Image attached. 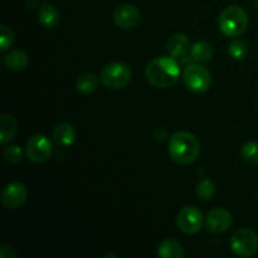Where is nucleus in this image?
<instances>
[{
  "label": "nucleus",
  "instance_id": "obj_12",
  "mask_svg": "<svg viewBox=\"0 0 258 258\" xmlns=\"http://www.w3.org/2000/svg\"><path fill=\"white\" fill-rule=\"evenodd\" d=\"M190 43L189 39L184 34H174L169 38L166 43V50L169 55L173 57L174 59L185 57L186 53L190 50Z\"/></svg>",
  "mask_w": 258,
  "mask_h": 258
},
{
  "label": "nucleus",
  "instance_id": "obj_22",
  "mask_svg": "<svg viewBox=\"0 0 258 258\" xmlns=\"http://www.w3.org/2000/svg\"><path fill=\"white\" fill-rule=\"evenodd\" d=\"M216 193V185L211 179H204L197 185V196L202 201H209Z\"/></svg>",
  "mask_w": 258,
  "mask_h": 258
},
{
  "label": "nucleus",
  "instance_id": "obj_7",
  "mask_svg": "<svg viewBox=\"0 0 258 258\" xmlns=\"http://www.w3.org/2000/svg\"><path fill=\"white\" fill-rule=\"evenodd\" d=\"M203 214L197 207L186 206L179 211L176 224L185 234H197L203 226Z\"/></svg>",
  "mask_w": 258,
  "mask_h": 258
},
{
  "label": "nucleus",
  "instance_id": "obj_19",
  "mask_svg": "<svg viewBox=\"0 0 258 258\" xmlns=\"http://www.w3.org/2000/svg\"><path fill=\"white\" fill-rule=\"evenodd\" d=\"M190 57L198 63H206L213 57V47L206 40H201L190 48Z\"/></svg>",
  "mask_w": 258,
  "mask_h": 258
},
{
  "label": "nucleus",
  "instance_id": "obj_21",
  "mask_svg": "<svg viewBox=\"0 0 258 258\" xmlns=\"http://www.w3.org/2000/svg\"><path fill=\"white\" fill-rule=\"evenodd\" d=\"M228 53L233 59L242 60L248 54V45L244 40H233L228 47Z\"/></svg>",
  "mask_w": 258,
  "mask_h": 258
},
{
  "label": "nucleus",
  "instance_id": "obj_2",
  "mask_svg": "<svg viewBox=\"0 0 258 258\" xmlns=\"http://www.w3.org/2000/svg\"><path fill=\"white\" fill-rule=\"evenodd\" d=\"M201 153V143L196 135L188 131L174 134L169 141V154L174 163L179 165H189L194 163Z\"/></svg>",
  "mask_w": 258,
  "mask_h": 258
},
{
  "label": "nucleus",
  "instance_id": "obj_15",
  "mask_svg": "<svg viewBox=\"0 0 258 258\" xmlns=\"http://www.w3.org/2000/svg\"><path fill=\"white\" fill-rule=\"evenodd\" d=\"M28 63H29V57L22 49L12 50L4 57V64L8 70L23 71L27 68Z\"/></svg>",
  "mask_w": 258,
  "mask_h": 258
},
{
  "label": "nucleus",
  "instance_id": "obj_1",
  "mask_svg": "<svg viewBox=\"0 0 258 258\" xmlns=\"http://www.w3.org/2000/svg\"><path fill=\"white\" fill-rule=\"evenodd\" d=\"M146 80L156 88L173 87L180 77V68L173 57H158L148 63Z\"/></svg>",
  "mask_w": 258,
  "mask_h": 258
},
{
  "label": "nucleus",
  "instance_id": "obj_25",
  "mask_svg": "<svg viewBox=\"0 0 258 258\" xmlns=\"http://www.w3.org/2000/svg\"><path fill=\"white\" fill-rule=\"evenodd\" d=\"M17 256V252L9 246H3L2 249H0V258H15Z\"/></svg>",
  "mask_w": 258,
  "mask_h": 258
},
{
  "label": "nucleus",
  "instance_id": "obj_20",
  "mask_svg": "<svg viewBox=\"0 0 258 258\" xmlns=\"http://www.w3.org/2000/svg\"><path fill=\"white\" fill-rule=\"evenodd\" d=\"M241 156L249 165H258V141H249L244 144Z\"/></svg>",
  "mask_w": 258,
  "mask_h": 258
},
{
  "label": "nucleus",
  "instance_id": "obj_14",
  "mask_svg": "<svg viewBox=\"0 0 258 258\" xmlns=\"http://www.w3.org/2000/svg\"><path fill=\"white\" fill-rule=\"evenodd\" d=\"M38 19L44 28L53 29L59 24L60 14L55 7L50 4H44L40 7L39 13H38Z\"/></svg>",
  "mask_w": 258,
  "mask_h": 258
},
{
  "label": "nucleus",
  "instance_id": "obj_13",
  "mask_svg": "<svg viewBox=\"0 0 258 258\" xmlns=\"http://www.w3.org/2000/svg\"><path fill=\"white\" fill-rule=\"evenodd\" d=\"M53 139L59 146L67 148L71 146L76 140V130L72 125L67 122L58 123L53 130Z\"/></svg>",
  "mask_w": 258,
  "mask_h": 258
},
{
  "label": "nucleus",
  "instance_id": "obj_9",
  "mask_svg": "<svg viewBox=\"0 0 258 258\" xmlns=\"http://www.w3.org/2000/svg\"><path fill=\"white\" fill-rule=\"evenodd\" d=\"M27 197L28 191L24 184L14 181V183L8 184L4 188V190H3L2 203L7 209L14 211V209L20 208L25 203Z\"/></svg>",
  "mask_w": 258,
  "mask_h": 258
},
{
  "label": "nucleus",
  "instance_id": "obj_8",
  "mask_svg": "<svg viewBox=\"0 0 258 258\" xmlns=\"http://www.w3.org/2000/svg\"><path fill=\"white\" fill-rule=\"evenodd\" d=\"M27 158L33 163H44L52 155V143L45 135H34L25 145Z\"/></svg>",
  "mask_w": 258,
  "mask_h": 258
},
{
  "label": "nucleus",
  "instance_id": "obj_11",
  "mask_svg": "<svg viewBox=\"0 0 258 258\" xmlns=\"http://www.w3.org/2000/svg\"><path fill=\"white\" fill-rule=\"evenodd\" d=\"M232 214L224 208H216L208 213L206 218V228L212 233H224L232 226Z\"/></svg>",
  "mask_w": 258,
  "mask_h": 258
},
{
  "label": "nucleus",
  "instance_id": "obj_16",
  "mask_svg": "<svg viewBox=\"0 0 258 258\" xmlns=\"http://www.w3.org/2000/svg\"><path fill=\"white\" fill-rule=\"evenodd\" d=\"M17 128V120L12 115H8V113L2 115L0 117V144L5 145L7 143H9L14 138Z\"/></svg>",
  "mask_w": 258,
  "mask_h": 258
},
{
  "label": "nucleus",
  "instance_id": "obj_6",
  "mask_svg": "<svg viewBox=\"0 0 258 258\" xmlns=\"http://www.w3.org/2000/svg\"><path fill=\"white\" fill-rule=\"evenodd\" d=\"M231 249L239 257H251L258 251V236L251 228H241L231 238Z\"/></svg>",
  "mask_w": 258,
  "mask_h": 258
},
{
  "label": "nucleus",
  "instance_id": "obj_17",
  "mask_svg": "<svg viewBox=\"0 0 258 258\" xmlns=\"http://www.w3.org/2000/svg\"><path fill=\"white\" fill-rule=\"evenodd\" d=\"M158 256L161 258H183V246L174 239H164L158 247Z\"/></svg>",
  "mask_w": 258,
  "mask_h": 258
},
{
  "label": "nucleus",
  "instance_id": "obj_18",
  "mask_svg": "<svg viewBox=\"0 0 258 258\" xmlns=\"http://www.w3.org/2000/svg\"><path fill=\"white\" fill-rule=\"evenodd\" d=\"M98 83H100V80H98L95 73L86 72L78 76L77 81H76V88L80 93L90 95V93H93L97 90Z\"/></svg>",
  "mask_w": 258,
  "mask_h": 258
},
{
  "label": "nucleus",
  "instance_id": "obj_3",
  "mask_svg": "<svg viewBox=\"0 0 258 258\" xmlns=\"http://www.w3.org/2000/svg\"><path fill=\"white\" fill-rule=\"evenodd\" d=\"M219 30L226 37H239L248 27V15L243 8L232 5L221 13L218 19Z\"/></svg>",
  "mask_w": 258,
  "mask_h": 258
},
{
  "label": "nucleus",
  "instance_id": "obj_10",
  "mask_svg": "<svg viewBox=\"0 0 258 258\" xmlns=\"http://www.w3.org/2000/svg\"><path fill=\"white\" fill-rule=\"evenodd\" d=\"M141 13L135 5L123 4L116 8L113 13V22L118 28L133 29L140 23Z\"/></svg>",
  "mask_w": 258,
  "mask_h": 258
},
{
  "label": "nucleus",
  "instance_id": "obj_24",
  "mask_svg": "<svg viewBox=\"0 0 258 258\" xmlns=\"http://www.w3.org/2000/svg\"><path fill=\"white\" fill-rule=\"evenodd\" d=\"M4 158L8 163L18 164L22 161V149L18 145H9L4 150Z\"/></svg>",
  "mask_w": 258,
  "mask_h": 258
},
{
  "label": "nucleus",
  "instance_id": "obj_27",
  "mask_svg": "<svg viewBox=\"0 0 258 258\" xmlns=\"http://www.w3.org/2000/svg\"><path fill=\"white\" fill-rule=\"evenodd\" d=\"M257 198H258V190H257Z\"/></svg>",
  "mask_w": 258,
  "mask_h": 258
},
{
  "label": "nucleus",
  "instance_id": "obj_23",
  "mask_svg": "<svg viewBox=\"0 0 258 258\" xmlns=\"http://www.w3.org/2000/svg\"><path fill=\"white\" fill-rule=\"evenodd\" d=\"M13 43H14V33L8 25L3 24L0 27V50L5 52L12 47Z\"/></svg>",
  "mask_w": 258,
  "mask_h": 258
},
{
  "label": "nucleus",
  "instance_id": "obj_5",
  "mask_svg": "<svg viewBox=\"0 0 258 258\" xmlns=\"http://www.w3.org/2000/svg\"><path fill=\"white\" fill-rule=\"evenodd\" d=\"M185 87L193 93H204L212 85L211 72L202 64H189L183 71Z\"/></svg>",
  "mask_w": 258,
  "mask_h": 258
},
{
  "label": "nucleus",
  "instance_id": "obj_26",
  "mask_svg": "<svg viewBox=\"0 0 258 258\" xmlns=\"http://www.w3.org/2000/svg\"><path fill=\"white\" fill-rule=\"evenodd\" d=\"M254 5H256V8L258 9V0H254Z\"/></svg>",
  "mask_w": 258,
  "mask_h": 258
},
{
  "label": "nucleus",
  "instance_id": "obj_4",
  "mask_svg": "<svg viewBox=\"0 0 258 258\" xmlns=\"http://www.w3.org/2000/svg\"><path fill=\"white\" fill-rule=\"evenodd\" d=\"M101 82L111 90L125 88L133 78V72L123 63H110L101 71Z\"/></svg>",
  "mask_w": 258,
  "mask_h": 258
}]
</instances>
